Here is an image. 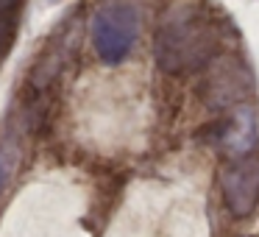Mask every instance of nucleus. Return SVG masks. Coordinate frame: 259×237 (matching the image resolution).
I'll return each instance as SVG.
<instances>
[{
	"mask_svg": "<svg viewBox=\"0 0 259 237\" xmlns=\"http://www.w3.org/2000/svg\"><path fill=\"white\" fill-rule=\"evenodd\" d=\"M220 48V31L212 14L201 3H176L162 17L153 40L156 64L170 75H187L203 70Z\"/></svg>",
	"mask_w": 259,
	"mask_h": 237,
	"instance_id": "nucleus-1",
	"label": "nucleus"
},
{
	"mask_svg": "<svg viewBox=\"0 0 259 237\" xmlns=\"http://www.w3.org/2000/svg\"><path fill=\"white\" fill-rule=\"evenodd\" d=\"M140 36V12L128 0H106L92 14V45L101 62L120 64Z\"/></svg>",
	"mask_w": 259,
	"mask_h": 237,
	"instance_id": "nucleus-2",
	"label": "nucleus"
},
{
	"mask_svg": "<svg viewBox=\"0 0 259 237\" xmlns=\"http://www.w3.org/2000/svg\"><path fill=\"white\" fill-rule=\"evenodd\" d=\"M223 201L234 218H248L259 204V156L256 151L231 156L220 168Z\"/></svg>",
	"mask_w": 259,
	"mask_h": 237,
	"instance_id": "nucleus-3",
	"label": "nucleus"
},
{
	"mask_svg": "<svg viewBox=\"0 0 259 237\" xmlns=\"http://www.w3.org/2000/svg\"><path fill=\"white\" fill-rule=\"evenodd\" d=\"M251 73L234 56H214L206 64V81H203V101L212 109H226L245 101L251 92Z\"/></svg>",
	"mask_w": 259,
	"mask_h": 237,
	"instance_id": "nucleus-4",
	"label": "nucleus"
},
{
	"mask_svg": "<svg viewBox=\"0 0 259 237\" xmlns=\"http://www.w3.org/2000/svg\"><path fill=\"white\" fill-rule=\"evenodd\" d=\"M214 145L226 153V156H242V153L256 151V120L248 106L231 112L223 123L214 129Z\"/></svg>",
	"mask_w": 259,
	"mask_h": 237,
	"instance_id": "nucleus-5",
	"label": "nucleus"
},
{
	"mask_svg": "<svg viewBox=\"0 0 259 237\" xmlns=\"http://www.w3.org/2000/svg\"><path fill=\"white\" fill-rule=\"evenodd\" d=\"M14 14L17 12H0V62L14 45Z\"/></svg>",
	"mask_w": 259,
	"mask_h": 237,
	"instance_id": "nucleus-6",
	"label": "nucleus"
},
{
	"mask_svg": "<svg viewBox=\"0 0 259 237\" xmlns=\"http://www.w3.org/2000/svg\"><path fill=\"white\" fill-rule=\"evenodd\" d=\"M3 184H6V168H3V162H0V190H3Z\"/></svg>",
	"mask_w": 259,
	"mask_h": 237,
	"instance_id": "nucleus-7",
	"label": "nucleus"
}]
</instances>
